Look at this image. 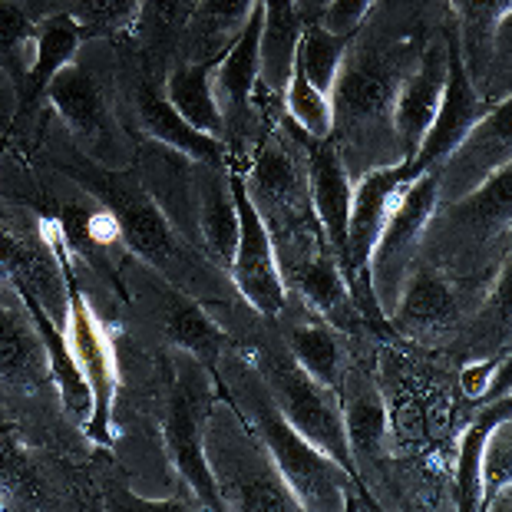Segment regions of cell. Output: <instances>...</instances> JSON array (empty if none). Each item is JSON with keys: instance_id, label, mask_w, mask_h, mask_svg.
Masks as SVG:
<instances>
[{"instance_id": "37", "label": "cell", "mask_w": 512, "mask_h": 512, "mask_svg": "<svg viewBox=\"0 0 512 512\" xmlns=\"http://www.w3.org/2000/svg\"><path fill=\"white\" fill-rule=\"evenodd\" d=\"M294 4H298L304 24H318L321 14H324V7H328L331 0H294Z\"/></svg>"}, {"instance_id": "14", "label": "cell", "mask_w": 512, "mask_h": 512, "mask_svg": "<svg viewBox=\"0 0 512 512\" xmlns=\"http://www.w3.org/2000/svg\"><path fill=\"white\" fill-rule=\"evenodd\" d=\"M258 40H261V7L255 4L252 17L245 20L242 34L228 43V50L209 70L215 103H219L222 119H225V133H232V126L242 123L255 106L258 76H261Z\"/></svg>"}, {"instance_id": "11", "label": "cell", "mask_w": 512, "mask_h": 512, "mask_svg": "<svg viewBox=\"0 0 512 512\" xmlns=\"http://www.w3.org/2000/svg\"><path fill=\"white\" fill-rule=\"evenodd\" d=\"M129 110H133L136 129L146 143L166 146L179 156L192 162H212V166H225L228 162V143L219 136H205L192 123L176 113V106L162 93V80L156 83L146 73H136V80H129Z\"/></svg>"}, {"instance_id": "38", "label": "cell", "mask_w": 512, "mask_h": 512, "mask_svg": "<svg viewBox=\"0 0 512 512\" xmlns=\"http://www.w3.org/2000/svg\"><path fill=\"white\" fill-rule=\"evenodd\" d=\"M185 4H189V10H192V4H195V0H185ZM185 17H189V14H185Z\"/></svg>"}, {"instance_id": "21", "label": "cell", "mask_w": 512, "mask_h": 512, "mask_svg": "<svg viewBox=\"0 0 512 512\" xmlns=\"http://www.w3.org/2000/svg\"><path fill=\"white\" fill-rule=\"evenodd\" d=\"M83 27L70 14H43L37 17V37H34V67H30L24 86H20V100L24 106H34L53 76H57L83 47Z\"/></svg>"}, {"instance_id": "31", "label": "cell", "mask_w": 512, "mask_h": 512, "mask_svg": "<svg viewBox=\"0 0 512 512\" xmlns=\"http://www.w3.org/2000/svg\"><path fill=\"white\" fill-rule=\"evenodd\" d=\"M185 14H189L185 0H139L133 37L143 43L146 53H166L169 47H176Z\"/></svg>"}, {"instance_id": "32", "label": "cell", "mask_w": 512, "mask_h": 512, "mask_svg": "<svg viewBox=\"0 0 512 512\" xmlns=\"http://www.w3.org/2000/svg\"><path fill=\"white\" fill-rule=\"evenodd\" d=\"M512 427L509 417L499 420L489 437L483 443V456H479V486H483V503L486 499H496L499 489L509 486V473H512Z\"/></svg>"}, {"instance_id": "25", "label": "cell", "mask_w": 512, "mask_h": 512, "mask_svg": "<svg viewBox=\"0 0 512 512\" xmlns=\"http://www.w3.org/2000/svg\"><path fill=\"white\" fill-rule=\"evenodd\" d=\"M37 14L34 0H0V67L24 86L34 67Z\"/></svg>"}, {"instance_id": "5", "label": "cell", "mask_w": 512, "mask_h": 512, "mask_svg": "<svg viewBox=\"0 0 512 512\" xmlns=\"http://www.w3.org/2000/svg\"><path fill=\"white\" fill-rule=\"evenodd\" d=\"M261 377H265L271 400L285 413V420L291 427L308 443L328 453L341 470L357 476L351 446H347L344 413H341L337 390L324 387L321 380H314L291 354H268Z\"/></svg>"}, {"instance_id": "13", "label": "cell", "mask_w": 512, "mask_h": 512, "mask_svg": "<svg viewBox=\"0 0 512 512\" xmlns=\"http://www.w3.org/2000/svg\"><path fill=\"white\" fill-rule=\"evenodd\" d=\"M410 182L407 166H380L367 172L361 185H354L351 195V215H347V252H344V275L357 281L367 278V261L374 252L380 228H384L390 209H394L397 195Z\"/></svg>"}, {"instance_id": "17", "label": "cell", "mask_w": 512, "mask_h": 512, "mask_svg": "<svg viewBox=\"0 0 512 512\" xmlns=\"http://www.w3.org/2000/svg\"><path fill=\"white\" fill-rule=\"evenodd\" d=\"M258 0H195L176 37V60L215 63L228 50ZM172 60V63H176Z\"/></svg>"}, {"instance_id": "27", "label": "cell", "mask_w": 512, "mask_h": 512, "mask_svg": "<svg viewBox=\"0 0 512 512\" xmlns=\"http://www.w3.org/2000/svg\"><path fill=\"white\" fill-rule=\"evenodd\" d=\"M344 53H347V37H337L321 24H304L294 60H298V67L304 70L314 90L331 96L337 70H341V63H344Z\"/></svg>"}, {"instance_id": "12", "label": "cell", "mask_w": 512, "mask_h": 512, "mask_svg": "<svg viewBox=\"0 0 512 512\" xmlns=\"http://www.w3.org/2000/svg\"><path fill=\"white\" fill-rule=\"evenodd\" d=\"M133 265V275L143 281V288L149 291L152 311L162 324V334L169 337V344H176L179 351L192 354L195 361L202 364H219L222 347H225V334L215 324L205 308H199L189 294H182L179 288H172L162 281V275H152L149 261H129Z\"/></svg>"}, {"instance_id": "8", "label": "cell", "mask_w": 512, "mask_h": 512, "mask_svg": "<svg viewBox=\"0 0 512 512\" xmlns=\"http://www.w3.org/2000/svg\"><path fill=\"white\" fill-rule=\"evenodd\" d=\"M63 341H67L76 367L83 370L86 384L93 390V420L86 433L93 437V443H110L113 400H116V354L100 314L90 308V301L73 285H70L67 324H63Z\"/></svg>"}, {"instance_id": "19", "label": "cell", "mask_w": 512, "mask_h": 512, "mask_svg": "<svg viewBox=\"0 0 512 512\" xmlns=\"http://www.w3.org/2000/svg\"><path fill=\"white\" fill-rule=\"evenodd\" d=\"M394 321L410 334H437L450 328L456 318L453 294L446 281L430 265H417L410 271L407 285H400V294L394 301Z\"/></svg>"}, {"instance_id": "28", "label": "cell", "mask_w": 512, "mask_h": 512, "mask_svg": "<svg viewBox=\"0 0 512 512\" xmlns=\"http://www.w3.org/2000/svg\"><path fill=\"white\" fill-rule=\"evenodd\" d=\"M509 417V397L503 403H493L476 417V423L463 433L460 440V463H456V483H460V499L463 509H476L483 506V486H479V456H483V443L489 437V430L496 427L499 420Z\"/></svg>"}, {"instance_id": "35", "label": "cell", "mask_w": 512, "mask_h": 512, "mask_svg": "<svg viewBox=\"0 0 512 512\" xmlns=\"http://www.w3.org/2000/svg\"><path fill=\"white\" fill-rule=\"evenodd\" d=\"M20 110H24V100H20V86L4 67H0V139H4L10 129H14Z\"/></svg>"}, {"instance_id": "9", "label": "cell", "mask_w": 512, "mask_h": 512, "mask_svg": "<svg viewBox=\"0 0 512 512\" xmlns=\"http://www.w3.org/2000/svg\"><path fill=\"white\" fill-rule=\"evenodd\" d=\"M0 384L27 394L57 390L37 311L7 278H0Z\"/></svg>"}, {"instance_id": "26", "label": "cell", "mask_w": 512, "mask_h": 512, "mask_svg": "<svg viewBox=\"0 0 512 512\" xmlns=\"http://www.w3.org/2000/svg\"><path fill=\"white\" fill-rule=\"evenodd\" d=\"M344 278L347 275L337 268V258L331 255H318L294 275L304 301H308L324 321H334V324H344L347 311H351V294H347L351 288H347Z\"/></svg>"}, {"instance_id": "6", "label": "cell", "mask_w": 512, "mask_h": 512, "mask_svg": "<svg viewBox=\"0 0 512 512\" xmlns=\"http://www.w3.org/2000/svg\"><path fill=\"white\" fill-rule=\"evenodd\" d=\"M437 202H440V176L433 169L420 172V176H413L400 189L394 209H390L384 228H380V238L367 261V281L377 288L387 311L394 308V301H397L394 278L403 271V265H407L413 245L420 242L423 228H427L433 212H437Z\"/></svg>"}, {"instance_id": "29", "label": "cell", "mask_w": 512, "mask_h": 512, "mask_svg": "<svg viewBox=\"0 0 512 512\" xmlns=\"http://www.w3.org/2000/svg\"><path fill=\"white\" fill-rule=\"evenodd\" d=\"M47 14H57V10H47ZM60 14H70L83 27L86 40L93 37L113 40L133 34L139 17V0H67L60 7Z\"/></svg>"}, {"instance_id": "33", "label": "cell", "mask_w": 512, "mask_h": 512, "mask_svg": "<svg viewBox=\"0 0 512 512\" xmlns=\"http://www.w3.org/2000/svg\"><path fill=\"white\" fill-rule=\"evenodd\" d=\"M453 7L463 17V24L476 30V47H470V53H486L489 40L499 34L503 20L509 17V0H453Z\"/></svg>"}, {"instance_id": "18", "label": "cell", "mask_w": 512, "mask_h": 512, "mask_svg": "<svg viewBox=\"0 0 512 512\" xmlns=\"http://www.w3.org/2000/svg\"><path fill=\"white\" fill-rule=\"evenodd\" d=\"M258 7H261L258 90L285 93L291 67H294V53H298L301 30H304L301 10L294 0H258Z\"/></svg>"}, {"instance_id": "16", "label": "cell", "mask_w": 512, "mask_h": 512, "mask_svg": "<svg viewBox=\"0 0 512 512\" xmlns=\"http://www.w3.org/2000/svg\"><path fill=\"white\" fill-rule=\"evenodd\" d=\"M443 83H446V47H433L423 57L420 67L394 93V129L403 146V162L413 159V152H417L423 136H427L433 116H437Z\"/></svg>"}, {"instance_id": "2", "label": "cell", "mask_w": 512, "mask_h": 512, "mask_svg": "<svg viewBox=\"0 0 512 512\" xmlns=\"http://www.w3.org/2000/svg\"><path fill=\"white\" fill-rule=\"evenodd\" d=\"M238 407H242L248 430L265 446L268 460L275 463L278 476L285 479L301 506L308 509H341L344 506V470L324 450L308 443L285 420V413L275 407L268 387L265 394L255 384V374L248 367H238Z\"/></svg>"}, {"instance_id": "34", "label": "cell", "mask_w": 512, "mask_h": 512, "mask_svg": "<svg viewBox=\"0 0 512 512\" xmlns=\"http://www.w3.org/2000/svg\"><path fill=\"white\" fill-rule=\"evenodd\" d=\"M370 7H374V0H331L318 24L328 27L337 37H351L361 27V20L370 14Z\"/></svg>"}, {"instance_id": "24", "label": "cell", "mask_w": 512, "mask_h": 512, "mask_svg": "<svg viewBox=\"0 0 512 512\" xmlns=\"http://www.w3.org/2000/svg\"><path fill=\"white\" fill-rule=\"evenodd\" d=\"M288 354L298 361L314 380H321L324 387L337 390L341 387V344H337L334 331L324 321H301L294 324L288 334Z\"/></svg>"}, {"instance_id": "10", "label": "cell", "mask_w": 512, "mask_h": 512, "mask_svg": "<svg viewBox=\"0 0 512 512\" xmlns=\"http://www.w3.org/2000/svg\"><path fill=\"white\" fill-rule=\"evenodd\" d=\"M483 100H479L476 86L470 80V70L463 63V50H460V37L450 40L446 47V83H443V96L437 106V116L423 136V143L413 152V159H407V176H420V172H430L433 166L446 162V156L466 139V133L483 119Z\"/></svg>"}, {"instance_id": "15", "label": "cell", "mask_w": 512, "mask_h": 512, "mask_svg": "<svg viewBox=\"0 0 512 512\" xmlns=\"http://www.w3.org/2000/svg\"><path fill=\"white\" fill-rule=\"evenodd\" d=\"M308 192H311L314 215H318V225L324 238H328L331 252L344 261L347 215H351L354 185H351V176H347L341 152L324 143V139H314V146L308 149Z\"/></svg>"}, {"instance_id": "1", "label": "cell", "mask_w": 512, "mask_h": 512, "mask_svg": "<svg viewBox=\"0 0 512 512\" xmlns=\"http://www.w3.org/2000/svg\"><path fill=\"white\" fill-rule=\"evenodd\" d=\"M37 103L47 106L70 143L96 166L129 169L136 162L133 139L126 136V126L119 119L116 73H103V63L86 57L83 47L43 86Z\"/></svg>"}, {"instance_id": "23", "label": "cell", "mask_w": 512, "mask_h": 512, "mask_svg": "<svg viewBox=\"0 0 512 512\" xmlns=\"http://www.w3.org/2000/svg\"><path fill=\"white\" fill-rule=\"evenodd\" d=\"M337 390L344 394L341 413H344V433H347V446H351V456L374 453L387 430V413L377 390L361 374L341 377V387Z\"/></svg>"}, {"instance_id": "22", "label": "cell", "mask_w": 512, "mask_h": 512, "mask_svg": "<svg viewBox=\"0 0 512 512\" xmlns=\"http://www.w3.org/2000/svg\"><path fill=\"white\" fill-rule=\"evenodd\" d=\"M394 100L387 76L367 67V63H341L331 90V106H334V123L337 116L347 123H367L384 113V106Z\"/></svg>"}, {"instance_id": "7", "label": "cell", "mask_w": 512, "mask_h": 512, "mask_svg": "<svg viewBox=\"0 0 512 512\" xmlns=\"http://www.w3.org/2000/svg\"><path fill=\"white\" fill-rule=\"evenodd\" d=\"M235 189V209H238V245L232 258V281L242 291V298L252 304L258 314L278 318L288 304L285 278H281L275 242H271L268 222L261 219L255 202L248 199L242 179L232 176Z\"/></svg>"}, {"instance_id": "4", "label": "cell", "mask_w": 512, "mask_h": 512, "mask_svg": "<svg viewBox=\"0 0 512 512\" xmlns=\"http://www.w3.org/2000/svg\"><path fill=\"white\" fill-rule=\"evenodd\" d=\"M265 446L235 433V420L212 400L205 413V460L228 509H301L278 470L265 463Z\"/></svg>"}, {"instance_id": "30", "label": "cell", "mask_w": 512, "mask_h": 512, "mask_svg": "<svg viewBox=\"0 0 512 512\" xmlns=\"http://www.w3.org/2000/svg\"><path fill=\"white\" fill-rule=\"evenodd\" d=\"M285 110L311 139H328L334 133L331 96L314 90V86L308 83V76H304V70L298 67V60H294L288 86H285Z\"/></svg>"}, {"instance_id": "36", "label": "cell", "mask_w": 512, "mask_h": 512, "mask_svg": "<svg viewBox=\"0 0 512 512\" xmlns=\"http://www.w3.org/2000/svg\"><path fill=\"white\" fill-rule=\"evenodd\" d=\"M506 367V361L503 357H496V361H479V364H470L463 370V390L470 397H483L486 390H489V384L499 377V370Z\"/></svg>"}, {"instance_id": "20", "label": "cell", "mask_w": 512, "mask_h": 512, "mask_svg": "<svg viewBox=\"0 0 512 512\" xmlns=\"http://www.w3.org/2000/svg\"><path fill=\"white\" fill-rule=\"evenodd\" d=\"M209 70H212V63H189V60L169 63L166 76H162V93L176 106V113L185 123H192L205 136H219L228 143L225 119H222L219 103H215Z\"/></svg>"}, {"instance_id": "3", "label": "cell", "mask_w": 512, "mask_h": 512, "mask_svg": "<svg viewBox=\"0 0 512 512\" xmlns=\"http://www.w3.org/2000/svg\"><path fill=\"white\" fill-rule=\"evenodd\" d=\"M212 380L192 354L172 357V380L162 417V440L185 489L202 509H225L215 476L205 460V413L212 407Z\"/></svg>"}]
</instances>
